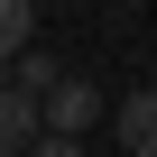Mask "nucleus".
Masks as SVG:
<instances>
[{
    "label": "nucleus",
    "mask_w": 157,
    "mask_h": 157,
    "mask_svg": "<svg viewBox=\"0 0 157 157\" xmlns=\"http://www.w3.org/2000/svg\"><path fill=\"white\" fill-rule=\"evenodd\" d=\"M93 120H102V93L83 83V74H65V83L37 102V139H83Z\"/></svg>",
    "instance_id": "nucleus-1"
},
{
    "label": "nucleus",
    "mask_w": 157,
    "mask_h": 157,
    "mask_svg": "<svg viewBox=\"0 0 157 157\" xmlns=\"http://www.w3.org/2000/svg\"><path fill=\"white\" fill-rule=\"evenodd\" d=\"M28 148H37V102L0 83V157H28Z\"/></svg>",
    "instance_id": "nucleus-2"
},
{
    "label": "nucleus",
    "mask_w": 157,
    "mask_h": 157,
    "mask_svg": "<svg viewBox=\"0 0 157 157\" xmlns=\"http://www.w3.org/2000/svg\"><path fill=\"white\" fill-rule=\"evenodd\" d=\"M120 148H129V157H157V93H148V83L120 102Z\"/></svg>",
    "instance_id": "nucleus-3"
},
{
    "label": "nucleus",
    "mask_w": 157,
    "mask_h": 157,
    "mask_svg": "<svg viewBox=\"0 0 157 157\" xmlns=\"http://www.w3.org/2000/svg\"><path fill=\"white\" fill-rule=\"evenodd\" d=\"M56 83H65V65H56V56H19V65H10V93H28V102H46Z\"/></svg>",
    "instance_id": "nucleus-4"
},
{
    "label": "nucleus",
    "mask_w": 157,
    "mask_h": 157,
    "mask_svg": "<svg viewBox=\"0 0 157 157\" xmlns=\"http://www.w3.org/2000/svg\"><path fill=\"white\" fill-rule=\"evenodd\" d=\"M28 28H37L28 0H0V65H19V56H28Z\"/></svg>",
    "instance_id": "nucleus-5"
},
{
    "label": "nucleus",
    "mask_w": 157,
    "mask_h": 157,
    "mask_svg": "<svg viewBox=\"0 0 157 157\" xmlns=\"http://www.w3.org/2000/svg\"><path fill=\"white\" fill-rule=\"evenodd\" d=\"M28 157H83V139H37Z\"/></svg>",
    "instance_id": "nucleus-6"
},
{
    "label": "nucleus",
    "mask_w": 157,
    "mask_h": 157,
    "mask_svg": "<svg viewBox=\"0 0 157 157\" xmlns=\"http://www.w3.org/2000/svg\"><path fill=\"white\" fill-rule=\"evenodd\" d=\"M148 93H157V65H148Z\"/></svg>",
    "instance_id": "nucleus-7"
}]
</instances>
